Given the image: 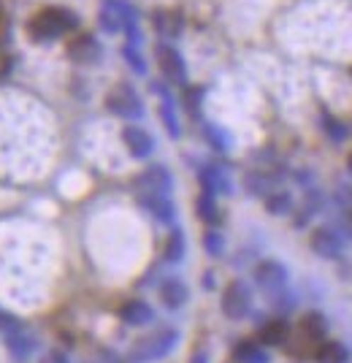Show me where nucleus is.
Here are the masks:
<instances>
[{"label":"nucleus","mask_w":352,"mask_h":363,"mask_svg":"<svg viewBox=\"0 0 352 363\" xmlns=\"http://www.w3.org/2000/svg\"><path fill=\"white\" fill-rule=\"evenodd\" d=\"M76 28H79V16L71 9H62V6L41 9L28 22V33H30L33 41H55V38H60L62 33L76 30Z\"/></svg>","instance_id":"nucleus-1"},{"label":"nucleus","mask_w":352,"mask_h":363,"mask_svg":"<svg viewBox=\"0 0 352 363\" xmlns=\"http://www.w3.org/2000/svg\"><path fill=\"white\" fill-rule=\"evenodd\" d=\"M179 342V331L176 328H160L152 336L141 339L136 347H133V363H152L166 358L171 350L176 347Z\"/></svg>","instance_id":"nucleus-2"},{"label":"nucleus","mask_w":352,"mask_h":363,"mask_svg":"<svg viewBox=\"0 0 352 363\" xmlns=\"http://www.w3.org/2000/svg\"><path fill=\"white\" fill-rule=\"evenodd\" d=\"M106 108L111 114L123 117V120H141L144 117V104L138 98V92L130 84H117L114 90L106 95Z\"/></svg>","instance_id":"nucleus-3"},{"label":"nucleus","mask_w":352,"mask_h":363,"mask_svg":"<svg viewBox=\"0 0 352 363\" xmlns=\"http://www.w3.org/2000/svg\"><path fill=\"white\" fill-rule=\"evenodd\" d=\"M252 306V290L246 282L242 279H233L225 293H222V301H220V309L228 320H244L246 312Z\"/></svg>","instance_id":"nucleus-4"},{"label":"nucleus","mask_w":352,"mask_h":363,"mask_svg":"<svg viewBox=\"0 0 352 363\" xmlns=\"http://www.w3.org/2000/svg\"><path fill=\"white\" fill-rule=\"evenodd\" d=\"M252 277H255V285H258L263 293H268V296L282 293V290L288 288V279H290L285 263H279V260H261V263L255 266Z\"/></svg>","instance_id":"nucleus-5"},{"label":"nucleus","mask_w":352,"mask_h":363,"mask_svg":"<svg viewBox=\"0 0 352 363\" xmlns=\"http://www.w3.org/2000/svg\"><path fill=\"white\" fill-rule=\"evenodd\" d=\"M154 55H157L160 71H163V76L169 79L171 84H187V65H184V57L174 49V46L157 44Z\"/></svg>","instance_id":"nucleus-6"},{"label":"nucleus","mask_w":352,"mask_h":363,"mask_svg":"<svg viewBox=\"0 0 352 363\" xmlns=\"http://www.w3.org/2000/svg\"><path fill=\"white\" fill-rule=\"evenodd\" d=\"M138 193H157V196H171L174 190V177L166 166H149L136 177Z\"/></svg>","instance_id":"nucleus-7"},{"label":"nucleus","mask_w":352,"mask_h":363,"mask_svg":"<svg viewBox=\"0 0 352 363\" xmlns=\"http://www.w3.org/2000/svg\"><path fill=\"white\" fill-rule=\"evenodd\" d=\"M123 141L127 152L136 157V160H147L154 152V138L149 130H144L141 125H125L123 130Z\"/></svg>","instance_id":"nucleus-8"},{"label":"nucleus","mask_w":352,"mask_h":363,"mask_svg":"<svg viewBox=\"0 0 352 363\" xmlns=\"http://www.w3.org/2000/svg\"><path fill=\"white\" fill-rule=\"evenodd\" d=\"M198 179L203 193H209V196H230L233 193V179L222 166H203L198 171Z\"/></svg>","instance_id":"nucleus-9"},{"label":"nucleus","mask_w":352,"mask_h":363,"mask_svg":"<svg viewBox=\"0 0 352 363\" xmlns=\"http://www.w3.org/2000/svg\"><path fill=\"white\" fill-rule=\"evenodd\" d=\"M138 203H141L147 212L152 214L157 223H163V225H174V220H176V206H174L171 196H157V193H138Z\"/></svg>","instance_id":"nucleus-10"},{"label":"nucleus","mask_w":352,"mask_h":363,"mask_svg":"<svg viewBox=\"0 0 352 363\" xmlns=\"http://www.w3.org/2000/svg\"><path fill=\"white\" fill-rule=\"evenodd\" d=\"M309 247H312L314 255L325 257V260H334V257L341 255L344 242H341V236H339L336 230H331V228H317V230L312 233V239H309Z\"/></svg>","instance_id":"nucleus-11"},{"label":"nucleus","mask_w":352,"mask_h":363,"mask_svg":"<svg viewBox=\"0 0 352 363\" xmlns=\"http://www.w3.org/2000/svg\"><path fill=\"white\" fill-rule=\"evenodd\" d=\"M157 293H160V301H163V306H166V309H171V312L182 309L184 303H187V298H190V290H187V285H184L179 277H166V279L160 282Z\"/></svg>","instance_id":"nucleus-12"},{"label":"nucleus","mask_w":352,"mask_h":363,"mask_svg":"<svg viewBox=\"0 0 352 363\" xmlns=\"http://www.w3.org/2000/svg\"><path fill=\"white\" fill-rule=\"evenodd\" d=\"M101 55H103V49L101 44L92 38V35H76L71 44H68V57L74 62H81V65H92V62L101 60Z\"/></svg>","instance_id":"nucleus-13"},{"label":"nucleus","mask_w":352,"mask_h":363,"mask_svg":"<svg viewBox=\"0 0 352 363\" xmlns=\"http://www.w3.org/2000/svg\"><path fill=\"white\" fill-rule=\"evenodd\" d=\"M120 320H123L125 325H133V328H138V325H149V323L154 320V309L147 301L133 298V301L123 303Z\"/></svg>","instance_id":"nucleus-14"},{"label":"nucleus","mask_w":352,"mask_h":363,"mask_svg":"<svg viewBox=\"0 0 352 363\" xmlns=\"http://www.w3.org/2000/svg\"><path fill=\"white\" fill-rule=\"evenodd\" d=\"M154 92H160V120L166 125L171 138L182 136V125H179V117H176V106H174V98L163 87H154Z\"/></svg>","instance_id":"nucleus-15"},{"label":"nucleus","mask_w":352,"mask_h":363,"mask_svg":"<svg viewBox=\"0 0 352 363\" xmlns=\"http://www.w3.org/2000/svg\"><path fill=\"white\" fill-rule=\"evenodd\" d=\"M152 25L163 38H176L184 28V16L179 11H154Z\"/></svg>","instance_id":"nucleus-16"},{"label":"nucleus","mask_w":352,"mask_h":363,"mask_svg":"<svg viewBox=\"0 0 352 363\" xmlns=\"http://www.w3.org/2000/svg\"><path fill=\"white\" fill-rule=\"evenodd\" d=\"M117 9H120V14H123V30H125V38H127V46H136L138 49V44H141L138 14L133 11V6L125 3V0H117Z\"/></svg>","instance_id":"nucleus-17"},{"label":"nucleus","mask_w":352,"mask_h":363,"mask_svg":"<svg viewBox=\"0 0 352 363\" xmlns=\"http://www.w3.org/2000/svg\"><path fill=\"white\" fill-rule=\"evenodd\" d=\"M233 358H236V363H271V358H268V352L263 350V345L252 342V339L239 342L236 350H233Z\"/></svg>","instance_id":"nucleus-18"},{"label":"nucleus","mask_w":352,"mask_h":363,"mask_svg":"<svg viewBox=\"0 0 352 363\" xmlns=\"http://www.w3.org/2000/svg\"><path fill=\"white\" fill-rule=\"evenodd\" d=\"M6 347H8V352L14 355L16 361H25V358H30V352L35 350V339L28 336L25 331L6 333Z\"/></svg>","instance_id":"nucleus-19"},{"label":"nucleus","mask_w":352,"mask_h":363,"mask_svg":"<svg viewBox=\"0 0 352 363\" xmlns=\"http://www.w3.org/2000/svg\"><path fill=\"white\" fill-rule=\"evenodd\" d=\"M350 350L339 342H320L314 350V361L317 363H347Z\"/></svg>","instance_id":"nucleus-20"},{"label":"nucleus","mask_w":352,"mask_h":363,"mask_svg":"<svg viewBox=\"0 0 352 363\" xmlns=\"http://www.w3.org/2000/svg\"><path fill=\"white\" fill-rule=\"evenodd\" d=\"M288 333H290L288 323H285L282 318H274V320H268V323L261 328V342L263 345L276 347V345H285V342H288Z\"/></svg>","instance_id":"nucleus-21"},{"label":"nucleus","mask_w":352,"mask_h":363,"mask_svg":"<svg viewBox=\"0 0 352 363\" xmlns=\"http://www.w3.org/2000/svg\"><path fill=\"white\" fill-rule=\"evenodd\" d=\"M325 331H328V323H325L322 315H317V312L304 315V320H301V333H304V339L314 342V345H320Z\"/></svg>","instance_id":"nucleus-22"},{"label":"nucleus","mask_w":352,"mask_h":363,"mask_svg":"<svg viewBox=\"0 0 352 363\" xmlns=\"http://www.w3.org/2000/svg\"><path fill=\"white\" fill-rule=\"evenodd\" d=\"M244 187L249 196H268V193H274V177H268V174H263V171H249L244 177Z\"/></svg>","instance_id":"nucleus-23"},{"label":"nucleus","mask_w":352,"mask_h":363,"mask_svg":"<svg viewBox=\"0 0 352 363\" xmlns=\"http://www.w3.org/2000/svg\"><path fill=\"white\" fill-rule=\"evenodd\" d=\"M98 22H101L103 33H108V35H114V33L123 30V14H120V9H117V0L103 3L101 14H98Z\"/></svg>","instance_id":"nucleus-24"},{"label":"nucleus","mask_w":352,"mask_h":363,"mask_svg":"<svg viewBox=\"0 0 352 363\" xmlns=\"http://www.w3.org/2000/svg\"><path fill=\"white\" fill-rule=\"evenodd\" d=\"M195 212L198 217L206 223V225H220L222 223V214H220V206H217L215 196H209V193H200V198L195 201Z\"/></svg>","instance_id":"nucleus-25"},{"label":"nucleus","mask_w":352,"mask_h":363,"mask_svg":"<svg viewBox=\"0 0 352 363\" xmlns=\"http://www.w3.org/2000/svg\"><path fill=\"white\" fill-rule=\"evenodd\" d=\"M203 138H206V141L212 144V150H217V152H228L230 147H233L230 133L225 128L215 125V122H203Z\"/></svg>","instance_id":"nucleus-26"},{"label":"nucleus","mask_w":352,"mask_h":363,"mask_svg":"<svg viewBox=\"0 0 352 363\" xmlns=\"http://www.w3.org/2000/svg\"><path fill=\"white\" fill-rule=\"evenodd\" d=\"M184 250H187V244H184L182 228H171L169 239H166V260L169 263H182Z\"/></svg>","instance_id":"nucleus-27"},{"label":"nucleus","mask_w":352,"mask_h":363,"mask_svg":"<svg viewBox=\"0 0 352 363\" xmlns=\"http://www.w3.org/2000/svg\"><path fill=\"white\" fill-rule=\"evenodd\" d=\"M266 209H268V214H276V217L288 214L293 209L290 193H288V190H274V193H268V196H266Z\"/></svg>","instance_id":"nucleus-28"},{"label":"nucleus","mask_w":352,"mask_h":363,"mask_svg":"<svg viewBox=\"0 0 352 363\" xmlns=\"http://www.w3.org/2000/svg\"><path fill=\"white\" fill-rule=\"evenodd\" d=\"M322 130H325V136L331 138L334 144H341L344 138L350 136L347 122H339V120H334V117H322Z\"/></svg>","instance_id":"nucleus-29"},{"label":"nucleus","mask_w":352,"mask_h":363,"mask_svg":"<svg viewBox=\"0 0 352 363\" xmlns=\"http://www.w3.org/2000/svg\"><path fill=\"white\" fill-rule=\"evenodd\" d=\"M203 250H206V255L222 257V252H225V239H222V233L217 228H209L203 233Z\"/></svg>","instance_id":"nucleus-30"},{"label":"nucleus","mask_w":352,"mask_h":363,"mask_svg":"<svg viewBox=\"0 0 352 363\" xmlns=\"http://www.w3.org/2000/svg\"><path fill=\"white\" fill-rule=\"evenodd\" d=\"M123 57H125V62L133 68V74H138V76H147V60L141 57V52H138L136 46H127L125 44L123 46Z\"/></svg>","instance_id":"nucleus-31"},{"label":"nucleus","mask_w":352,"mask_h":363,"mask_svg":"<svg viewBox=\"0 0 352 363\" xmlns=\"http://www.w3.org/2000/svg\"><path fill=\"white\" fill-rule=\"evenodd\" d=\"M200 98H203V90H200V87H190V90L184 92V106H187V111H190L193 117H198Z\"/></svg>","instance_id":"nucleus-32"},{"label":"nucleus","mask_w":352,"mask_h":363,"mask_svg":"<svg viewBox=\"0 0 352 363\" xmlns=\"http://www.w3.org/2000/svg\"><path fill=\"white\" fill-rule=\"evenodd\" d=\"M0 331H6V333L22 331V323H19L14 315H8V312H3V309H0Z\"/></svg>","instance_id":"nucleus-33"},{"label":"nucleus","mask_w":352,"mask_h":363,"mask_svg":"<svg viewBox=\"0 0 352 363\" xmlns=\"http://www.w3.org/2000/svg\"><path fill=\"white\" fill-rule=\"evenodd\" d=\"M341 228H344V233L352 239V206H347V209L341 212Z\"/></svg>","instance_id":"nucleus-34"},{"label":"nucleus","mask_w":352,"mask_h":363,"mask_svg":"<svg viewBox=\"0 0 352 363\" xmlns=\"http://www.w3.org/2000/svg\"><path fill=\"white\" fill-rule=\"evenodd\" d=\"M41 363H68V355H65V352H60V350H52V352H49Z\"/></svg>","instance_id":"nucleus-35"},{"label":"nucleus","mask_w":352,"mask_h":363,"mask_svg":"<svg viewBox=\"0 0 352 363\" xmlns=\"http://www.w3.org/2000/svg\"><path fill=\"white\" fill-rule=\"evenodd\" d=\"M8 71H11V57H8V55L0 49V76H6Z\"/></svg>","instance_id":"nucleus-36"},{"label":"nucleus","mask_w":352,"mask_h":363,"mask_svg":"<svg viewBox=\"0 0 352 363\" xmlns=\"http://www.w3.org/2000/svg\"><path fill=\"white\" fill-rule=\"evenodd\" d=\"M190 363H209V355H206V352H195V355L190 358Z\"/></svg>","instance_id":"nucleus-37"},{"label":"nucleus","mask_w":352,"mask_h":363,"mask_svg":"<svg viewBox=\"0 0 352 363\" xmlns=\"http://www.w3.org/2000/svg\"><path fill=\"white\" fill-rule=\"evenodd\" d=\"M203 277H206V279H203V285H206V288H215V274L209 272V274H203Z\"/></svg>","instance_id":"nucleus-38"},{"label":"nucleus","mask_w":352,"mask_h":363,"mask_svg":"<svg viewBox=\"0 0 352 363\" xmlns=\"http://www.w3.org/2000/svg\"><path fill=\"white\" fill-rule=\"evenodd\" d=\"M108 363H127V361H123V358H108Z\"/></svg>","instance_id":"nucleus-39"},{"label":"nucleus","mask_w":352,"mask_h":363,"mask_svg":"<svg viewBox=\"0 0 352 363\" xmlns=\"http://www.w3.org/2000/svg\"><path fill=\"white\" fill-rule=\"evenodd\" d=\"M347 168H350V174H352V152H350V157H347Z\"/></svg>","instance_id":"nucleus-40"}]
</instances>
